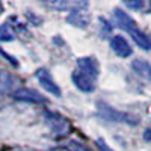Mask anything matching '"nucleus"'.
Instances as JSON below:
<instances>
[{
    "label": "nucleus",
    "instance_id": "nucleus-8",
    "mask_svg": "<svg viewBox=\"0 0 151 151\" xmlns=\"http://www.w3.org/2000/svg\"><path fill=\"white\" fill-rule=\"evenodd\" d=\"M71 79H73L74 85L77 86L80 91H83V92H94L95 91V80H92L91 77H88L86 74L74 70Z\"/></svg>",
    "mask_w": 151,
    "mask_h": 151
},
{
    "label": "nucleus",
    "instance_id": "nucleus-3",
    "mask_svg": "<svg viewBox=\"0 0 151 151\" xmlns=\"http://www.w3.org/2000/svg\"><path fill=\"white\" fill-rule=\"evenodd\" d=\"M44 118H45V122L50 127L55 134H59V136H64L68 133L70 130V124L67 121V118H64L58 112H53V110H44Z\"/></svg>",
    "mask_w": 151,
    "mask_h": 151
},
{
    "label": "nucleus",
    "instance_id": "nucleus-14",
    "mask_svg": "<svg viewBox=\"0 0 151 151\" xmlns=\"http://www.w3.org/2000/svg\"><path fill=\"white\" fill-rule=\"evenodd\" d=\"M67 150H68V151H91L86 145H83L82 142L76 141V139L68 141V144H67Z\"/></svg>",
    "mask_w": 151,
    "mask_h": 151
},
{
    "label": "nucleus",
    "instance_id": "nucleus-16",
    "mask_svg": "<svg viewBox=\"0 0 151 151\" xmlns=\"http://www.w3.org/2000/svg\"><path fill=\"white\" fill-rule=\"evenodd\" d=\"M95 145L98 147L100 151H113V150H112V148H110L103 139H97V141H95Z\"/></svg>",
    "mask_w": 151,
    "mask_h": 151
},
{
    "label": "nucleus",
    "instance_id": "nucleus-10",
    "mask_svg": "<svg viewBox=\"0 0 151 151\" xmlns=\"http://www.w3.org/2000/svg\"><path fill=\"white\" fill-rule=\"evenodd\" d=\"M48 5L56 8V9H68L71 12L80 11L82 8H86L88 6L86 2H50Z\"/></svg>",
    "mask_w": 151,
    "mask_h": 151
},
{
    "label": "nucleus",
    "instance_id": "nucleus-15",
    "mask_svg": "<svg viewBox=\"0 0 151 151\" xmlns=\"http://www.w3.org/2000/svg\"><path fill=\"white\" fill-rule=\"evenodd\" d=\"M124 5L130 9H137V11L144 8V2H139V0H136V2H124Z\"/></svg>",
    "mask_w": 151,
    "mask_h": 151
},
{
    "label": "nucleus",
    "instance_id": "nucleus-5",
    "mask_svg": "<svg viewBox=\"0 0 151 151\" xmlns=\"http://www.w3.org/2000/svg\"><path fill=\"white\" fill-rule=\"evenodd\" d=\"M35 76H36L38 82L41 83V86L44 88L47 92H50V94L55 95V97H60V95H62V92H60V89H59V86L56 85V82L52 79V76H50V73H48L45 68L36 70Z\"/></svg>",
    "mask_w": 151,
    "mask_h": 151
},
{
    "label": "nucleus",
    "instance_id": "nucleus-12",
    "mask_svg": "<svg viewBox=\"0 0 151 151\" xmlns=\"http://www.w3.org/2000/svg\"><path fill=\"white\" fill-rule=\"evenodd\" d=\"M12 85H14V79H12V76L9 73L0 71V95L9 92Z\"/></svg>",
    "mask_w": 151,
    "mask_h": 151
},
{
    "label": "nucleus",
    "instance_id": "nucleus-6",
    "mask_svg": "<svg viewBox=\"0 0 151 151\" xmlns=\"http://www.w3.org/2000/svg\"><path fill=\"white\" fill-rule=\"evenodd\" d=\"M110 48L113 50V53L118 55L119 58H130L132 53H133L130 44H129L127 40H125L124 36H121V35L112 36V40H110Z\"/></svg>",
    "mask_w": 151,
    "mask_h": 151
},
{
    "label": "nucleus",
    "instance_id": "nucleus-4",
    "mask_svg": "<svg viewBox=\"0 0 151 151\" xmlns=\"http://www.w3.org/2000/svg\"><path fill=\"white\" fill-rule=\"evenodd\" d=\"M76 70L86 74L88 77H91L92 80H97L100 70H98V62L95 60V58L91 56H85V58H79L76 62Z\"/></svg>",
    "mask_w": 151,
    "mask_h": 151
},
{
    "label": "nucleus",
    "instance_id": "nucleus-7",
    "mask_svg": "<svg viewBox=\"0 0 151 151\" xmlns=\"http://www.w3.org/2000/svg\"><path fill=\"white\" fill-rule=\"evenodd\" d=\"M12 98L18 101H26V103H44L45 100L41 97L40 92H36L29 88H20V89L12 92Z\"/></svg>",
    "mask_w": 151,
    "mask_h": 151
},
{
    "label": "nucleus",
    "instance_id": "nucleus-11",
    "mask_svg": "<svg viewBox=\"0 0 151 151\" xmlns=\"http://www.w3.org/2000/svg\"><path fill=\"white\" fill-rule=\"evenodd\" d=\"M68 23H71L73 26H80V27H86L88 24V17L83 14L82 11H74L68 15Z\"/></svg>",
    "mask_w": 151,
    "mask_h": 151
},
{
    "label": "nucleus",
    "instance_id": "nucleus-9",
    "mask_svg": "<svg viewBox=\"0 0 151 151\" xmlns=\"http://www.w3.org/2000/svg\"><path fill=\"white\" fill-rule=\"evenodd\" d=\"M132 68H133V71L137 76H141V77H144L148 82H151V64H148L147 60H144V59H134L132 62Z\"/></svg>",
    "mask_w": 151,
    "mask_h": 151
},
{
    "label": "nucleus",
    "instance_id": "nucleus-13",
    "mask_svg": "<svg viewBox=\"0 0 151 151\" xmlns=\"http://www.w3.org/2000/svg\"><path fill=\"white\" fill-rule=\"evenodd\" d=\"M14 38H15V35H14V32L11 30V27H9V24H2L0 26V41L2 42H9V41H14Z\"/></svg>",
    "mask_w": 151,
    "mask_h": 151
},
{
    "label": "nucleus",
    "instance_id": "nucleus-1",
    "mask_svg": "<svg viewBox=\"0 0 151 151\" xmlns=\"http://www.w3.org/2000/svg\"><path fill=\"white\" fill-rule=\"evenodd\" d=\"M113 15H115V20L118 23V26L121 29H124L125 32L132 36V40L137 45H139V48H142V50H151V40L139 27H137L136 21L127 14V12H124L122 9L116 8L115 11H113Z\"/></svg>",
    "mask_w": 151,
    "mask_h": 151
},
{
    "label": "nucleus",
    "instance_id": "nucleus-2",
    "mask_svg": "<svg viewBox=\"0 0 151 151\" xmlns=\"http://www.w3.org/2000/svg\"><path fill=\"white\" fill-rule=\"evenodd\" d=\"M97 112L103 119L110 121V122H124V124H130V125L137 124V118H134L133 115H130L127 112H121L118 109H113L109 104L101 103V101L97 104Z\"/></svg>",
    "mask_w": 151,
    "mask_h": 151
}]
</instances>
